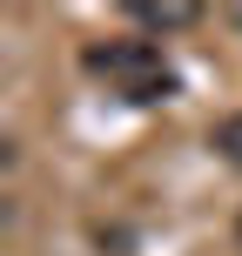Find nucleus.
Masks as SVG:
<instances>
[{"mask_svg":"<svg viewBox=\"0 0 242 256\" xmlns=\"http://www.w3.org/2000/svg\"><path fill=\"white\" fill-rule=\"evenodd\" d=\"M216 148H222V162L242 168V115H222L216 122Z\"/></svg>","mask_w":242,"mask_h":256,"instance_id":"obj_3","label":"nucleus"},{"mask_svg":"<svg viewBox=\"0 0 242 256\" xmlns=\"http://www.w3.org/2000/svg\"><path fill=\"white\" fill-rule=\"evenodd\" d=\"M88 68L101 81H115V94H128V102H162V94L175 88L162 48H148V40H108V48H88Z\"/></svg>","mask_w":242,"mask_h":256,"instance_id":"obj_1","label":"nucleus"},{"mask_svg":"<svg viewBox=\"0 0 242 256\" xmlns=\"http://www.w3.org/2000/svg\"><path fill=\"white\" fill-rule=\"evenodd\" d=\"M128 20H141V27H155V34H168V27L202 20V7H189V0H168V7H155V0H135V7H128Z\"/></svg>","mask_w":242,"mask_h":256,"instance_id":"obj_2","label":"nucleus"}]
</instances>
